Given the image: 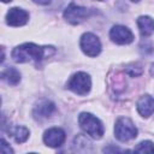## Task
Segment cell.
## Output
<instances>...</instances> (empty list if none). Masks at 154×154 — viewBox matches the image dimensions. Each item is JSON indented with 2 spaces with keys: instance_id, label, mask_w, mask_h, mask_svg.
Returning <instances> with one entry per match:
<instances>
[{
  "instance_id": "obj_10",
  "label": "cell",
  "mask_w": 154,
  "mask_h": 154,
  "mask_svg": "<svg viewBox=\"0 0 154 154\" xmlns=\"http://www.w3.org/2000/svg\"><path fill=\"white\" fill-rule=\"evenodd\" d=\"M55 109V106L52 101L49 100H41L34 108V117L36 119H45V118H48Z\"/></svg>"
},
{
  "instance_id": "obj_2",
  "label": "cell",
  "mask_w": 154,
  "mask_h": 154,
  "mask_svg": "<svg viewBox=\"0 0 154 154\" xmlns=\"http://www.w3.org/2000/svg\"><path fill=\"white\" fill-rule=\"evenodd\" d=\"M78 123L82 130L93 138L99 140L102 137L105 132V128L100 122V119L93 116L91 113H87V112L81 113L78 117Z\"/></svg>"
},
{
  "instance_id": "obj_16",
  "label": "cell",
  "mask_w": 154,
  "mask_h": 154,
  "mask_svg": "<svg viewBox=\"0 0 154 154\" xmlns=\"http://www.w3.org/2000/svg\"><path fill=\"white\" fill-rule=\"evenodd\" d=\"M125 72H126L129 76H131V77L140 76V75L142 73V66H141V64H131V65L126 66Z\"/></svg>"
},
{
  "instance_id": "obj_17",
  "label": "cell",
  "mask_w": 154,
  "mask_h": 154,
  "mask_svg": "<svg viewBox=\"0 0 154 154\" xmlns=\"http://www.w3.org/2000/svg\"><path fill=\"white\" fill-rule=\"evenodd\" d=\"M1 143H2V144H1V152H2V153H5V154H10V153L13 152V150L11 149V147H7V143H6V141H5L4 138L1 140Z\"/></svg>"
},
{
  "instance_id": "obj_7",
  "label": "cell",
  "mask_w": 154,
  "mask_h": 154,
  "mask_svg": "<svg viewBox=\"0 0 154 154\" xmlns=\"http://www.w3.org/2000/svg\"><path fill=\"white\" fill-rule=\"evenodd\" d=\"M109 37L118 45H128L134 41V34L131 30L123 25H114L109 31Z\"/></svg>"
},
{
  "instance_id": "obj_18",
  "label": "cell",
  "mask_w": 154,
  "mask_h": 154,
  "mask_svg": "<svg viewBox=\"0 0 154 154\" xmlns=\"http://www.w3.org/2000/svg\"><path fill=\"white\" fill-rule=\"evenodd\" d=\"M32 1L38 4V5H48L51 2V0H32Z\"/></svg>"
},
{
  "instance_id": "obj_1",
  "label": "cell",
  "mask_w": 154,
  "mask_h": 154,
  "mask_svg": "<svg viewBox=\"0 0 154 154\" xmlns=\"http://www.w3.org/2000/svg\"><path fill=\"white\" fill-rule=\"evenodd\" d=\"M55 54V48L53 46H38L31 42L23 43L12 51V59L16 63H28V61H42Z\"/></svg>"
},
{
  "instance_id": "obj_13",
  "label": "cell",
  "mask_w": 154,
  "mask_h": 154,
  "mask_svg": "<svg viewBox=\"0 0 154 154\" xmlns=\"http://www.w3.org/2000/svg\"><path fill=\"white\" fill-rule=\"evenodd\" d=\"M8 134L17 143H23L29 137V130L25 126H22V125H12V126H10Z\"/></svg>"
},
{
  "instance_id": "obj_8",
  "label": "cell",
  "mask_w": 154,
  "mask_h": 154,
  "mask_svg": "<svg viewBox=\"0 0 154 154\" xmlns=\"http://www.w3.org/2000/svg\"><path fill=\"white\" fill-rule=\"evenodd\" d=\"M29 20V13L19 7H12L6 14V22L11 26H22Z\"/></svg>"
},
{
  "instance_id": "obj_6",
  "label": "cell",
  "mask_w": 154,
  "mask_h": 154,
  "mask_svg": "<svg viewBox=\"0 0 154 154\" xmlns=\"http://www.w3.org/2000/svg\"><path fill=\"white\" fill-rule=\"evenodd\" d=\"M90 14V11L85 7H81L73 2H71L66 10L64 11V17L65 19L71 23V24H79L82 23L84 19H87Z\"/></svg>"
},
{
  "instance_id": "obj_9",
  "label": "cell",
  "mask_w": 154,
  "mask_h": 154,
  "mask_svg": "<svg viewBox=\"0 0 154 154\" xmlns=\"http://www.w3.org/2000/svg\"><path fill=\"white\" fill-rule=\"evenodd\" d=\"M65 131L60 128H51L43 135V141L47 146L57 148L65 142Z\"/></svg>"
},
{
  "instance_id": "obj_12",
  "label": "cell",
  "mask_w": 154,
  "mask_h": 154,
  "mask_svg": "<svg viewBox=\"0 0 154 154\" xmlns=\"http://www.w3.org/2000/svg\"><path fill=\"white\" fill-rule=\"evenodd\" d=\"M137 25L142 36L147 37L154 32V19L149 16H141L137 19Z\"/></svg>"
},
{
  "instance_id": "obj_4",
  "label": "cell",
  "mask_w": 154,
  "mask_h": 154,
  "mask_svg": "<svg viewBox=\"0 0 154 154\" xmlns=\"http://www.w3.org/2000/svg\"><path fill=\"white\" fill-rule=\"evenodd\" d=\"M67 88L72 90L75 94L85 95L89 93L91 88V81L89 75L85 72H77L75 73L67 82Z\"/></svg>"
},
{
  "instance_id": "obj_21",
  "label": "cell",
  "mask_w": 154,
  "mask_h": 154,
  "mask_svg": "<svg viewBox=\"0 0 154 154\" xmlns=\"http://www.w3.org/2000/svg\"><path fill=\"white\" fill-rule=\"evenodd\" d=\"M97 1H105V0H97Z\"/></svg>"
},
{
  "instance_id": "obj_3",
  "label": "cell",
  "mask_w": 154,
  "mask_h": 154,
  "mask_svg": "<svg viewBox=\"0 0 154 154\" xmlns=\"http://www.w3.org/2000/svg\"><path fill=\"white\" fill-rule=\"evenodd\" d=\"M114 135L119 141L126 142L137 136V128L135 126V124L132 123L131 119H129L126 117H120L116 122Z\"/></svg>"
},
{
  "instance_id": "obj_19",
  "label": "cell",
  "mask_w": 154,
  "mask_h": 154,
  "mask_svg": "<svg viewBox=\"0 0 154 154\" xmlns=\"http://www.w3.org/2000/svg\"><path fill=\"white\" fill-rule=\"evenodd\" d=\"M1 1H2V2H11L12 0H1Z\"/></svg>"
},
{
  "instance_id": "obj_20",
  "label": "cell",
  "mask_w": 154,
  "mask_h": 154,
  "mask_svg": "<svg viewBox=\"0 0 154 154\" xmlns=\"http://www.w3.org/2000/svg\"><path fill=\"white\" fill-rule=\"evenodd\" d=\"M130 1H134V2H138L140 0H130Z\"/></svg>"
},
{
  "instance_id": "obj_15",
  "label": "cell",
  "mask_w": 154,
  "mask_h": 154,
  "mask_svg": "<svg viewBox=\"0 0 154 154\" xmlns=\"http://www.w3.org/2000/svg\"><path fill=\"white\" fill-rule=\"evenodd\" d=\"M134 150L137 153H154V143L150 141H143L138 143Z\"/></svg>"
},
{
  "instance_id": "obj_14",
  "label": "cell",
  "mask_w": 154,
  "mask_h": 154,
  "mask_svg": "<svg viewBox=\"0 0 154 154\" xmlns=\"http://www.w3.org/2000/svg\"><path fill=\"white\" fill-rule=\"evenodd\" d=\"M1 78L6 83H8L11 85H16L20 81V73L14 67H7L1 72Z\"/></svg>"
},
{
  "instance_id": "obj_5",
  "label": "cell",
  "mask_w": 154,
  "mask_h": 154,
  "mask_svg": "<svg viewBox=\"0 0 154 154\" xmlns=\"http://www.w3.org/2000/svg\"><path fill=\"white\" fill-rule=\"evenodd\" d=\"M81 49L88 57H96L101 52V42L99 37L91 32H85L81 37Z\"/></svg>"
},
{
  "instance_id": "obj_11",
  "label": "cell",
  "mask_w": 154,
  "mask_h": 154,
  "mask_svg": "<svg viewBox=\"0 0 154 154\" xmlns=\"http://www.w3.org/2000/svg\"><path fill=\"white\" fill-rule=\"evenodd\" d=\"M137 111L142 117H149L154 112V97L146 94L141 96L137 101Z\"/></svg>"
}]
</instances>
